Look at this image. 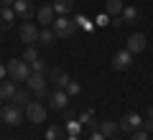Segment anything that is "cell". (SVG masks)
Masks as SVG:
<instances>
[{
	"label": "cell",
	"instance_id": "cell-1",
	"mask_svg": "<svg viewBox=\"0 0 153 140\" xmlns=\"http://www.w3.org/2000/svg\"><path fill=\"white\" fill-rule=\"evenodd\" d=\"M51 31L56 33V38H71L76 33V18H66V16H56L51 23Z\"/></svg>",
	"mask_w": 153,
	"mask_h": 140
},
{
	"label": "cell",
	"instance_id": "cell-2",
	"mask_svg": "<svg viewBox=\"0 0 153 140\" xmlns=\"http://www.w3.org/2000/svg\"><path fill=\"white\" fill-rule=\"evenodd\" d=\"M5 71H8V76H10L13 81H26L28 76H31V64L23 61V59H13V61L5 64Z\"/></svg>",
	"mask_w": 153,
	"mask_h": 140
},
{
	"label": "cell",
	"instance_id": "cell-3",
	"mask_svg": "<svg viewBox=\"0 0 153 140\" xmlns=\"http://www.w3.org/2000/svg\"><path fill=\"white\" fill-rule=\"evenodd\" d=\"M26 84H28V89H31L38 99L49 94V89H46V76L44 74H33V71H31V76L26 79Z\"/></svg>",
	"mask_w": 153,
	"mask_h": 140
},
{
	"label": "cell",
	"instance_id": "cell-4",
	"mask_svg": "<svg viewBox=\"0 0 153 140\" xmlns=\"http://www.w3.org/2000/svg\"><path fill=\"white\" fill-rule=\"evenodd\" d=\"M38 33H41V31H38L36 23H31V21H23L21 28H18V36H21V41H26L28 46L38 41Z\"/></svg>",
	"mask_w": 153,
	"mask_h": 140
},
{
	"label": "cell",
	"instance_id": "cell-5",
	"mask_svg": "<svg viewBox=\"0 0 153 140\" xmlns=\"http://www.w3.org/2000/svg\"><path fill=\"white\" fill-rule=\"evenodd\" d=\"M0 115H3V120H5L8 125H13V127L23 122V110L18 107V104H13V102H10V104H5Z\"/></svg>",
	"mask_w": 153,
	"mask_h": 140
},
{
	"label": "cell",
	"instance_id": "cell-6",
	"mask_svg": "<svg viewBox=\"0 0 153 140\" xmlns=\"http://www.w3.org/2000/svg\"><path fill=\"white\" fill-rule=\"evenodd\" d=\"M26 117H28V122H44L46 120V107L41 102H28L26 104Z\"/></svg>",
	"mask_w": 153,
	"mask_h": 140
},
{
	"label": "cell",
	"instance_id": "cell-7",
	"mask_svg": "<svg viewBox=\"0 0 153 140\" xmlns=\"http://www.w3.org/2000/svg\"><path fill=\"white\" fill-rule=\"evenodd\" d=\"M140 125H143V120H140V115L138 112H128L125 117L117 122V127L120 130H125V133H135V130H140Z\"/></svg>",
	"mask_w": 153,
	"mask_h": 140
},
{
	"label": "cell",
	"instance_id": "cell-8",
	"mask_svg": "<svg viewBox=\"0 0 153 140\" xmlns=\"http://www.w3.org/2000/svg\"><path fill=\"white\" fill-rule=\"evenodd\" d=\"M13 10H16V16H18V18H23V21H31V18L36 16V8H33L31 0H16Z\"/></svg>",
	"mask_w": 153,
	"mask_h": 140
},
{
	"label": "cell",
	"instance_id": "cell-9",
	"mask_svg": "<svg viewBox=\"0 0 153 140\" xmlns=\"http://www.w3.org/2000/svg\"><path fill=\"white\" fill-rule=\"evenodd\" d=\"M130 64H133V54L130 51H117L115 54V59H112V69H117V71H125V69H130Z\"/></svg>",
	"mask_w": 153,
	"mask_h": 140
},
{
	"label": "cell",
	"instance_id": "cell-10",
	"mask_svg": "<svg viewBox=\"0 0 153 140\" xmlns=\"http://www.w3.org/2000/svg\"><path fill=\"white\" fill-rule=\"evenodd\" d=\"M49 104H51V110H64L69 104V94L64 89H54L49 94Z\"/></svg>",
	"mask_w": 153,
	"mask_h": 140
},
{
	"label": "cell",
	"instance_id": "cell-11",
	"mask_svg": "<svg viewBox=\"0 0 153 140\" xmlns=\"http://www.w3.org/2000/svg\"><path fill=\"white\" fill-rule=\"evenodd\" d=\"M36 18H38V23H41V26H46V28H49L51 23H54L56 13H54V8H51V5H41V8L36 10Z\"/></svg>",
	"mask_w": 153,
	"mask_h": 140
},
{
	"label": "cell",
	"instance_id": "cell-12",
	"mask_svg": "<svg viewBox=\"0 0 153 140\" xmlns=\"http://www.w3.org/2000/svg\"><path fill=\"white\" fill-rule=\"evenodd\" d=\"M13 21H16V10L13 8H0V33L13 28Z\"/></svg>",
	"mask_w": 153,
	"mask_h": 140
},
{
	"label": "cell",
	"instance_id": "cell-13",
	"mask_svg": "<svg viewBox=\"0 0 153 140\" xmlns=\"http://www.w3.org/2000/svg\"><path fill=\"white\" fill-rule=\"evenodd\" d=\"M143 49H146V36H143V33H133V36L128 38V51H130V54H140Z\"/></svg>",
	"mask_w": 153,
	"mask_h": 140
},
{
	"label": "cell",
	"instance_id": "cell-14",
	"mask_svg": "<svg viewBox=\"0 0 153 140\" xmlns=\"http://www.w3.org/2000/svg\"><path fill=\"white\" fill-rule=\"evenodd\" d=\"M13 94H16V84H13V79H0V102H10Z\"/></svg>",
	"mask_w": 153,
	"mask_h": 140
},
{
	"label": "cell",
	"instance_id": "cell-15",
	"mask_svg": "<svg viewBox=\"0 0 153 140\" xmlns=\"http://www.w3.org/2000/svg\"><path fill=\"white\" fill-rule=\"evenodd\" d=\"M51 81L56 84V89H66V84H69V74H66L64 69H51Z\"/></svg>",
	"mask_w": 153,
	"mask_h": 140
},
{
	"label": "cell",
	"instance_id": "cell-16",
	"mask_svg": "<svg viewBox=\"0 0 153 140\" xmlns=\"http://www.w3.org/2000/svg\"><path fill=\"white\" fill-rule=\"evenodd\" d=\"M123 8H125V3H123V0H105V13H107V16H112V18L120 16Z\"/></svg>",
	"mask_w": 153,
	"mask_h": 140
},
{
	"label": "cell",
	"instance_id": "cell-17",
	"mask_svg": "<svg viewBox=\"0 0 153 140\" xmlns=\"http://www.w3.org/2000/svg\"><path fill=\"white\" fill-rule=\"evenodd\" d=\"M51 8H54L56 16H66V13H71V8H74V0H54Z\"/></svg>",
	"mask_w": 153,
	"mask_h": 140
},
{
	"label": "cell",
	"instance_id": "cell-18",
	"mask_svg": "<svg viewBox=\"0 0 153 140\" xmlns=\"http://www.w3.org/2000/svg\"><path fill=\"white\" fill-rule=\"evenodd\" d=\"M10 102L18 104V107H26V104L31 102V94H28V92H23V89H16V94H13Z\"/></svg>",
	"mask_w": 153,
	"mask_h": 140
},
{
	"label": "cell",
	"instance_id": "cell-19",
	"mask_svg": "<svg viewBox=\"0 0 153 140\" xmlns=\"http://www.w3.org/2000/svg\"><path fill=\"white\" fill-rule=\"evenodd\" d=\"M115 130H117V122H112V120H102V122H100V133H102L105 138H112Z\"/></svg>",
	"mask_w": 153,
	"mask_h": 140
},
{
	"label": "cell",
	"instance_id": "cell-20",
	"mask_svg": "<svg viewBox=\"0 0 153 140\" xmlns=\"http://www.w3.org/2000/svg\"><path fill=\"white\" fill-rule=\"evenodd\" d=\"M138 16H140V13H138V8H123V13H120V23H135Z\"/></svg>",
	"mask_w": 153,
	"mask_h": 140
},
{
	"label": "cell",
	"instance_id": "cell-21",
	"mask_svg": "<svg viewBox=\"0 0 153 140\" xmlns=\"http://www.w3.org/2000/svg\"><path fill=\"white\" fill-rule=\"evenodd\" d=\"M54 38H56V33L51 31V28H44V31L38 33V43H44V46H49V43H54Z\"/></svg>",
	"mask_w": 153,
	"mask_h": 140
},
{
	"label": "cell",
	"instance_id": "cell-22",
	"mask_svg": "<svg viewBox=\"0 0 153 140\" xmlns=\"http://www.w3.org/2000/svg\"><path fill=\"white\" fill-rule=\"evenodd\" d=\"M64 130H66V135H79V133H82V122H76L74 117H69Z\"/></svg>",
	"mask_w": 153,
	"mask_h": 140
},
{
	"label": "cell",
	"instance_id": "cell-23",
	"mask_svg": "<svg viewBox=\"0 0 153 140\" xmlns=\"http://www.w3.org/2000/svg\"><path fill=\"white\" fill-rule=\"evenodd\" d=\"M64 133H66L64 127H56V125H54V127L46 130V140H61V135H64Z\"/></svg>",
	"mask_w": 153,
	"mask_h": 140
},
{
	"label": "cell",
	"instance_id": "cell-24",
	"mask_svg": "<svg viewBox=\"0 0 153 140\" xmlns=\"http://www.w3.org/2000/svg\"><path fill=\"white\" fill-rule=\"evenodd\" d=\"M31 71H33V74H46V61L38 56L36 61H31Z\"/></svg>",
	"mask_w": 153,
	"mask_h": 140
},
{
	"label": "cell",
	"instance_id": "cell-25",
	"mask_svg": "<svg viewBox=\"0 0 153 140\" xmlns=\"http://www.w3.org/2000/svg\"><path fill=\"white\" fill-rule=\"evenodd\" d=\"M38 59V51H36V46H26V51H23V61H28V64H31V61H36Z\"/></svg>",
	"mask_w": 153,
	"mask_h": 140
},
{
	"label": "cell",
	"instance_id": "cell-26",
	"mask_svg": "<svg viewBox=\"0 0 153 140\" xmlns=\"http://www.w3.org/2000/svg\"><path fill=\"white\" fill-rule=\"evenodd\" d=\"M79 89H82V87L76 84V81H74V79H71V81H69V84H66V89H64V92H66V94H69V97H74V94H79Z\"/></svg>",
	"mask_w": 153,
	"mask_h": 140
},
{
	"label": "cell",
	"instance_id": "cell-27",
	"mask_svg": "<svg viewBox=\"0 0 153 140\" xmlns=\"http://www.w3.org/2000/svg\"><path fill=\"white\" fill-rule=\"evenodd\" d=\"M148 135H151V133H146V130H135L130 140H148Z\"/></svg>",
	"mask_w": 153,
	"mask_h": 140
},
{
	"label": "cell",
	"instance_id": "cell-28",
	"mask_svg": "<svg viewBox=\"0 0 153 140\" xmlns=\"http://www.w3.org/2000/svg\"><path fill=\"white\" fill-rule=\"evenodd\" d=\"M89 140H107V138H105V135L100 133V130H92V135H89Z\"/></svg>",
	"mask_w": 153,
	"mask_h": 140
},
{
	"label": "cell",
	"instance_id": "cell-29",
	"mask_svg": "<svg viewBox=\"0 0 153 140\" xmlns=\"http://www.w3.org/2000/svg\"><path fill=\"white\" fill-rule=\"evenodd\" d=\"M143 130H146V133H151V130H153V120H146V122H143Z\"/></svg>",
	"mask_w": 153,
	"mask_h": 140
},
{
	"label": "cell",
	"instance_id": "cell-30",
	"mask_svg": "<svg viewBox=\"0 0 153 140\" xmlns=\"http://www.w3.org/2000/svg\"><path fill=\"white\" fill-rule=\"evenodd\" d=\"M0 3H3L5 8H13V5H16V0H0Z\"/></svg>",
	"mask_w": 153,
	"mask_h": 140
},
{
	"label": "cell",
	"instance_id": "cell-31",
	"mask_svg": "<svg viewBox=\"0 0 153 140\" xmlns=\"http://www.w3.org/2000/svg\"><path fill=\"white\" fill-rule=\"evenodd\" d=\"M5 74H8V71H5V64H0V79H3Z\"/></svg>",
	"mask_w": 153,
	"mask_h": 140
},
{
	"label": "cell",
	"instance_id": "cell-32",
	"mask_svg": "<svg viewBox=\"0 0 153 140\" xmlns=\"http://www.w3.org/2000/svg\"><path fill=\"white\" fill-rule=\"evenodd\" d=\"M148 120H153V107H151V110H148Z\"/></svg>",
	"mask_w": 153,
	"mask_h": 140
},
{
	"label": "cell",
	"instance_id": "cell-33",
	"mask_svg": "<svg viewBox=\"0 0 153 140\" xmlns=\"http://www.w3.org/2000/svg\"><path fill=\"white\" fill-rule=\"evenodd\" d=\"M107 140H120V138H107Z\"/></svg>",
	"mask_w": 153,
	"mask_h": 140
},
{
	"label": "cell",
	"instance_id": "cell-34",
	"mask_svg": "<svg viewBox=\"0 0 153 140\" xmlns=\"http://www.w3.org/2000/svg\"><path fill=\"white\" fill-rule=\"evenodd\" d=\"M0 8H3V3H0Z\"/></svg>",
	"mask_w": 153,
	"mask_h": 140
},
{
	"label": "cell",
	"instance_id": "cell-35",
	"mask_svg": "<svg viewBox=\"0 0 153 140\" xmlns=\"http://www.w3.org/2000/svg\"><path fill=\"white\" fill-rule=\"evenodd\" d=\"M0 120H3V115H0Z\"/></svg>",
	"mask_w": 153,
	"mask_h": 140
}]
</instances>
